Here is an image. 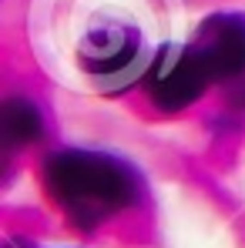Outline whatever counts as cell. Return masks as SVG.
Returning a JSON list of instances; mask_svg holds the SVG:
<instances>
[{"instance_id":"7a4b0ae2","label":"cell","mask_w":245,"mask_h":248,"mask_svg":"<svg viewBox=\"0 0 245 248\" xmlns=\"http://www.w3.org/2000/svg\"><path fill=\"white\" fill-rule=\"evenodd\" d=\"M78 61L104 94H118L131 81L145 78L148 71L141 31L131 24H118V20L91 27L78 44Z\"/></svg>"},{"instance_id":"277c9868","label":"cell","mask_w":245,"mask_h":248,"mask_svg":"<svg viewBox=\"0 0 245 248\" xmlns=\"http://www.w3.org/2000/svg\"><path fill=\"white\" fill-rule=\"evenodd\" d=\"M195 54L202 57L212 84L235 87L245 84V14L242 10H218L205 17L195 31Z\"/></svg>"},{"instance_id":"5b68a950","label":"cell","mask_w":245,"mask_h":248,"mask_svg":"<svg viewBox=\"0 0 245 248\" xmlns=\"http://www.w3.org/2000/svg\"><path fill=\"white\" fill-rule=\"evenodd\" d=\"M44 111L37 101L24 94H10L0 104V134L7 148H27L44 138Z\"/></svg>"},{"instance_id":"3957f363","label":"cell","mask_w":245,"mask_h":248,"mask_svg":"<svg viewBox=\"0 0 245 248\" xmlns=\"http://www.w3.org/2000/svg\"><path fill=\"white\" fill-rule=\"evenodd\" d=\"M141 84H145L148 101L162 114H178V111L192 108L208 91L212 78L192 44H162L151 54Z\"/></svg>"},{"instance_id":"6da1fadb","label":"cell","mask_w":245,"mask_h":248,"mask_svg":"<svg viewBox=\"0 0 245 248\" xmlns=\"http://www.w3.org/2000/svg\"><path fill=\"white\" fill-rule=\"evenodd\" d=\"M44 188L78 228H98L145 198V174L101 148H57L41 165Z\"/></svg>"}]
</instances>
